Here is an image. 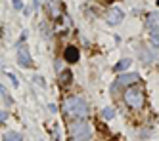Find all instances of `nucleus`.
<instances>
[{"instance_id":"9d476101","label":"nucleus","mask_w":159,"mask_h":141,"mask_svg":"<svg viewBox=\"0 0 159 141\" xmlns=\"http://www.w3.org/2000/svg\"><path fill=\"white\" fill-rule=\"evenodd\" d=\"M152 44L155 48H159V27L157 25H152Z\"/></svg>"},{"instance_id":"ddd939ff","label":"nucleus","mask_w":159,"mask_h":141,"mask_svg":"<svg viewBox=\"0 0 159 141\" xmlns=\"http://www.w3.org/2000/svg\"><path fill=\"white\" fill-rule=\"evenodd\" d=\"M4 141H19V135H17L16 132H12V134H6V135H4Z\"/></svg>"},{"instance_id":"6e6552de","label":"nucleus","mask_w":159,"mask_h":141,"mask_svg":"<svg viewBox=\"0 0 159 141\" xmlns=\"http://www.w3.org/2000/svg\"><path fill=\"white\" fill-rule=\"evenodd\" d=\"M46 8H48V14H50V17H58L60 14H61V4L58 2V0H50V2L46 4Z\"/></svg>"},{"instance_id":"9b49d317","label":"nucleus","mask_w":159,"mask_h":141,"mask_svg":"<svg viewBox=\"0 0 159 141\" xmlns=\"http://www.w3.org/2000/svg\"><path fill=\"white\" fill-rule=\"evenodd\" d=\"M129 67H130V59H123V61H119L115 65V70H117V73H123V70L129 69Z\"/></svg>"},{"instance_id":"39448f33","label":"nucleus","mask_w":159,"mask_h":141,"mask_svg":"<svg viewBox=\"0 0 159 141\" xmlns=\"http://www.w3.org/2000/svg\"><path fill=\"white\" fill-rule=\"evenodd\" d=\"M17 61H19V65H23V67H31V55L27 52V46L25 44H19L17 46Z\"/></svg>"},{"instance_id":"423d86ee","label":"nucleus","mask_w":159,"mask_h":141,"mask_svg":"<svg viewBox=\"0 0 159 141\" xmlns=\"http://www.w3.org/2000/svg\"><path fill=\"white\" fill-rule=\"evenodd\" d=\"M132 82H138V75L136 73H130V75H121L115 82V86H129Z\"/></svg>"},{"instance_id":"f03ea898","label":"nucleus","mask_w":159,"mask_h":141,"mask_svg":"<svg viewBox=\"0 0 159 141\" xmlns=\"http://www.w3.org/2000/svg\"><path fill=\"white\" fill-rule=\"evenodd\" d=\"M92 139V128L86 120H77L71 124V141H90Z\"/></svg>"},{"instance_id":"2eb2a0df","label":"nucleus","mask_w":159,"mask_h":141,"mask_svg":"<svg viewBox=\"0 0 159 141\" xmlns=\"http://www.w3.org/2000/svg\"><path fill=\"white\" fill-rule=\"evenodd\" d=\"M6 76H8L10 80H12V82H14V86H17V78H16V76H14L12 73H6Z\"/></svg>"},{"instance_id":"4468645a","label":"nucleus","mask_w":159,"mask_h":141,"mask_svg":"<svg viewBox=\"0 0 159 141\" xmlns=\"http://www.w3.org/2000/svg\"><path fill=\"white\" fill-rule=\"evenodd\" d=\"M12 4H14L16 10H23V2H21V0H12Z\"/></svg>"},{"instance_id":"20e7f679","label":"nucleus","mask_w":159,"mask_h":141,"mask_svg":"<svg viewBox=\"0 0 159 141\" xmlns=\"http://www.w3.org/2000/svg\"><path fill=\"white\" fill-rule=\"evenodd\" d=\"M123 17H125V14H123L121 8H111V10L107 11V15H106L107 25H119V23L123 21Z\"/></svg>"},{"instance_id":"dca6fc26","label":"nucleus","mask_w":159,"mask_h":141,"mask_svg":"<svg viewBox=\"0 0 159 141\" xmlns=\"http://www.w3.org/2000/svg\"><path fill=\"white\" fill-rule=\"evenodd\" d=\"M35 2H37V4H40V2H42V0H35Z\"/></svg>"},{"instance_id":"1a4fd4ad","label":"nucleus","mask_w":159,"mask_h":141,"mask_svg":"<svg viewBox=\"0 0 159 141\" xmlns=\"http://www.w3.org/2000/svg\"><path fill=\"white\" fill-rule=\"evenodd\" d=\"M71 70H61V73H60V84L61 86H69L71 84Z\"/></svg>"},{"instance_id":"0eeeda50","label":"nucleus","mask_w":159,"mask_h":141,"mask_svg":"<svg viewBox=\"0 0 159 141\" xmlns=\"http://www.w3.org/2000/svg\"><path fill=\"white\" fill-rule=\"evenodd\" d=\"M63 55H65V61H69V63H77L79 61V50L75 48V46H67Z\"/></svg>"},{"instance_id":"f3484780","label":"nucleus","mask_w":159,"mask_h":141,"mask_svg":"<svg viewBox=\"0 0 159 141\" xmlns=\"http://www.w3.org/2000/svg\"><path fill=\"white\" fill-rule=\"evenodd\" d=\"M157 6H159V0H157Z\"/></svg>"},{"instance_id":"7ed1b4c3","label":"nucleus","mask_w":159,"mask_h":141,"mask_svg":"<svg viewBox=\"0 0 159 141\" xmlns=\"http://www.w3.org/2000/svg\"><path fill=\"white\" fill-rule=\"evenodd\" d=\"M125 101L132 109H142L144 107V93L138 88H129L125 92Z\"/></svg>"},{"instance_id":"f8f14e48","label":"nucleus","mask_w":159,"mask_h":141,"mask_svg":"<svg viewBox=\"0 0 159 141\" xmlns=\"http://www.w3.org/2000/svg\"><path fill=\"white\" fill-rule=\"evenodd\" d=\"M113 114H115V109H111V107H107V109H104V113H102V116H104L106 120H109V118H113Z\"/></svg>"},{"instance_id":"f257e3e1","label":"nucleus","mask_w":159,"mask_h":141,"mask_svg":"<svg viewBox=\"0 0 159 141\" xmlns=\"http://www.w3.org/2000/svg\"><path fill=\"white\" fill-rule=\"evenodd\" d=\"M63 111L69 118H84L88 114V105L83 97H69L63 103Z\"/></svg>"}]
</instances>
